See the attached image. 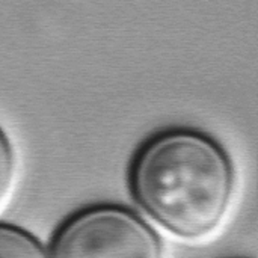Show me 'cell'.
<instances>
[{"label":"cell","instance_id":"cell-3","mask_svg":"<svg viewBox=\"0 0 258 258\" xmlns=\"http://www.w3.org/2000/svg\"><path fill=\"white\" fill-rule=\"evenodd\" d=\"M0 258H50L44 246L30 233L0 224Z\"/></svg>","mask_w":258,"mask_h":258},{"label":"cell","instance_id":"cell-2","mask_svg":"<svg viewBox=\"0 0 258 258\" xmlns=\"http://www.w3.org/2000/svg\"><path fill=\"white\" fill-rule=\"evenodd\" d=\"M50 258H163V245L132 210L97 206L71 216L57 230Z\"/></svg>","mask_w":258,"mask_h":258},{"label":"cell","instance_id":"cell-4","mask_svg":"<svg viewBox=\"0 0 258 258\" xmlns=\"http://www.w3.org/2000/svg\"><path fill=\"white\" fill-rule=\"evenodd\" d=\"M17 181V157L14 147L0 127V213L8 206Z\"/></svg>","mask_w":258,"mask_h":258},{"label":"cell","instance_id":"cell-1","mask_svg":"<svg viewBox=\"0 0 258 258\" xmlns=\"http://www.w3.org/2000/svg\"><path fill=\"white\" fill-rule=\"evenodd\" d=\"M136 203L183 239H203L224 221L234 190V169L210 136L175 128L156 135L130 168Z\"/></svg>","mask_w":258,"mask_h":258}]
</instances>
